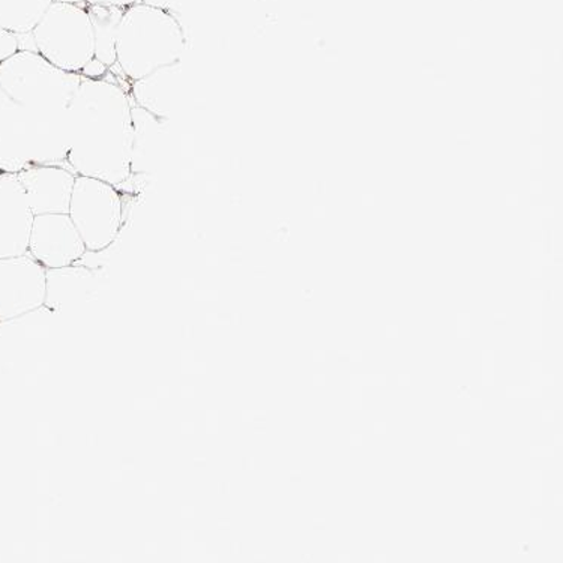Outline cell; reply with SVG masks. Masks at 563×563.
Instances as JSON below:
<instances>
[{
	"label": "cell",
	"instance_id": "6da1fadb",
	"mask_svg": "<svg viewBox=\"0 0 563 563\" xmlns=\"http://www.w3.org/2000/svg\"><path fill=\"white\" fill-rule=\"evenodd\" d=\"M129 97L101 78H81L69 104L68 164L77 176L114 187L131 175L133 114Z\"/></svg>",
	"mask_w": 563,
	"mask_h": 563
},
{
	"label": "cell",
	"instance_id": "7a4b0ae2",
	"mask_svg": "<svg viewBox=\"0 0 563 563\" xmlns=\"http://www.w3.org/2000/svg\"><path fill=\"white\" fill-rule=\"evenodd\" d=\"M185 35L175 15L139 2L123 12L117 34V62L133 81L180 62Z\"/></svg>",
	"mask_w": 563,
	"mask_h": 563
},
{
	"label": "cell",
	"instance_id": "3957f363",
	"mask_svg": "<svg viewBox=\"0 0 563 563\" xmlns=\"http://www.w3.org/2000/svg\"><path fill=\"white\" fill-rule=\"evenodd\" d=\"M81 78L36 52L19 51L0 64V86L15 104L32 112L68 109Z\"/></svg>",
	"mask_w": 563,
	"mask_h": 563
},
{
	"label": "cell",
	"instance_id": "277c9868",
	"mask_svg": "<svg viewBox=\"0 0 563 563\" xmlns=\"http://www.w3.org/2000/svg\"><path fill=\"white\" fill-rule=\"evenodd\" d=\"M32 35L36 52L64 71L81 74L96 57V38L86 3L53 2Z\"/></svg>",
	"mask_w": 563,
	"mask_h": 563
},
{
	"label": "cell",
	"instance_id": "5b68a950",
	"mask_svg": "<svg viewBox=\"0 0 563 563\" xmlns=\"http://www.w3.org/2000/svg\"><path fill=\"white\" fill-rule=\"evenodd\" d=\"M68 216L90 253L104 252L117 241L122 225V200L104 180L77 176Z\"/></svg>",
	"mask_w": 563,
	"mask_h": 563
},
{
	"label": "cell",
	"instance_id": "8992f818",
	"mask_svg": "<svg viewBox=\"0 0 563 563\" xmlns=\"http://www.w3.org/2000/svg\"><path fill=\"white\" fill-rule=\"evenodd\" d=\"M47 269L29 254L0 258V322L44 307Z\"/></svg>",
	"mask_w": 563,
	"mask_h": 563
},
{
	"label": "cell",
	"instance_id": "52a82bcc",
	"mask_svg": "<svg viewBox=\"0 0 563 563\" xmlns=\"http://www.w3.org/2000/svg\"><path fill=\"white\" fill-rule=\"evenodd\" d=\"M88 253L68 213L35 216L29 236L27 254L45 269L76 265Z\"/></svg>",
	"mask_w": 563,
	"mask_h": 563
},
{
	"label": "cell",
	"instance_id": "ba28073f",
	"mask_svg": "<svg viewBox=\"0 0 563 563\" xmlns=\"http://www.w3.org/2000/svg\"><path fill=\"white\" fill-rule=\"evenodd\" d=\"M34 217L18 175H0V258L27 254Z\"/></svg>",
	"mask_w": 563,
	"mask_h": 563
},
{
	"label": "cell",
	"instance_id": "9c48e42d",
	"mask_svg": "<svg viewBox=\"0 0 563 563\" xmlns=\"http://www.w3.org/2000/svg\"><path fill=\"white\" fill-rule=\"evenodd\" d=\"M34 216L68 213L77 175L60 166H31L18 174Z\"/></svg>",
	"mask_w": 563,
	"mask_h": 563
},
{
	"label": "cell",
	"instance_id": "30bf717a",
	"mask_svg": "<svg viewBox=\"0 0 563 563\" xmlns=\"http://www.w3.org/2000/svg\"><path fill=\"white\" fill-rule=\"evenodd\" d=\"M133 97L140 109L168 121L184 100V69L180 62L167 65L133 81Z\"/></svg>",
	"mask_w": 563,
	"mask_h": 563
},
{
	"label": "cell",
	"instance_id": "8fae6325",
	"mask_svg": "<svg viewBox=\"0 0 563 563\" xmlns=\"http://www.w3.org/2000/svg\"><path fill=\"white\" fill-rule=\"evenodd\" d=\"M133 114V146H131V174H151L158 166L164 146V119L131 107Z\"/></svg>",
	"mask_w": 563,
	"mask_h": 563
},
{
	"label": "cell",
	"instance_id": "7c38bea8",
	"mask_svg": "<svg viewBox=\"0 0 563 563\" xmlns=\"http://www.w3.org/2000/svg\"><path fill=\"white\" fill-rule=\"evenodd\" d=\"M96 274L85 266H65L47 269L44 307L52 312L64 310L73 302L80 301L92 289Z\"/></svg>",
	"mask_w": 563,
	"mask_h": 563
},
{
	"label": "cell",
	"instance_id": "4fadbf2b",
	"mask_svg": "<svg viewBox=\"0 0 563 563\" xmlns=\"http://www.w3.org/2000/svg\"><path fill=\"white\" fill-rule=\"evenodd\" d=\"M96 38V59L107 68L117 64V34L121 23L123 8L104 5V3H86Z\"/></svg>",
	"mask_w": 563,
	"mask_h": 563
},
{
	"label": "cell",
	"instance_id": "5bb4252c",
	"mask_svg": "<svg viewBox=\"0 0 563 563\" xmlns=\"http://www.w3.org/2000/svg\"><path fill=\"white\" fill-rule=\"evenodd\" d=\"M53 0H0V29L11 34H29L43 19Z\"/></svg>",
	"mask_w": 563,
	"mask_h": 563
},
{
	"label": "cell",
	"instance_id": "9a60e30c",
	"mask_svg": "<svg viewBox=\"0 0 563 563\" xmlns=\"http://www.w3.org/2000/svg\"><path fill=\"white\" fill-rule=\"evenodd\" d=\"M18 52L19 43L15 35L5 31V29H0V64Z\"/></svg>",
	"mask_w": 563,
	"mask_h": 563
},
{
	"label": "cell",
	"instance_id": "2e32d148",
	"mask_svg": "<svg viewBox=\"0 0 563 563\" xmlns=\"http://www.w3.org/2000/svg\"><path fill=\"white\" fill-rule=\"evenodd\" d=\"M15 110H18V104L7 96L5 90L0 86V131L5 129L8 121H10Z\"/></svg>",
	"mask_w": 563,
	"mask_h": 563
},
{
	"label": "cell",
	"instance_id": "e0dca14e",
	"mask_svg": "<svg viewBox=\"0 0 563 563\" xmlns=\"http://www.w3.org/2000/svg\"><path fill=\"white\" fill-rule=\"evenodd\" d=\"M139 2L140 0H88L86 3H104V5L119 7L123 8V10H126V8H130L131 5H134V3Z\"/></svg>",
	"mask_w": 563,
	"mask_h": 563
},
{
	"label": "cell",
	"instance_id": "ac0fdd59",
	"mask_svg": "<svg viewBox=\"0 0 563 563\" xmlns=\"http://www.w3.org/2000/svg\"><path fill=\"white\" fill-rule=\"evenodd\" d=\"M460 322H462V327H460V334H462L463 336H466L468 334V330H467L468 319L466 318V316H462V319H460Z\"/></svg>",
	"mask_w": 563,
	"mask_h": 563
},
{
	"label": "cell",
	"instance_id": "d6986e66",
	"mask_svg": "<svg viewBox=\"0 0 563 563\" xmlns=\"http://www.w3.org/2000/svg\"><path fill=\"white\" fill-rule=\"evenodd\" d=\"M53 2L76 3V5H85L88 0H53Z\"/></svg>",
	"mask_w": 563,
	"mask_h": 563
},
{
	"label": "cell",
	"instance_id": "ffe728a7",
	"mask_svg": "<svg viewBox=\"0 0 563 563\" xmlns=\"http://www.w3.org/2000/svg\"><path fill=\"white\" fill-rule=\"evenodd\" d=\"M314 528L318 529V530H327L328 529V523L324 520H316L314 521Z\"/></svg>",
	"mask_w": 563,
	"mask_h": 563
},
{
	"label": "cell",
	"instance_id": "44dd1931",
	"mask_svg": "<svg viewBox=\"0 0 563 563\" xmlns=\"http://www.w3.org/2000/svg\"><path fill=\"white\" fill-rule=\"evenodd\" d=\"M493 322H495V324H507L508 323V319L505 318V316H497V318H495V320H493Z\"/></svg>",
	"mask_w": 563,
	"mask_h": 563
},
{
	"label": "cell",
	"instance_id": "7402d4cb",
	"mask_svg": "<svg viewBox=\"0 0 563 563\" xmlns=\"http://www.w3.org/2000/svg\"><path fill=\"white\" fill-rule=\"evenodd\" d=\"M336 356H339V360L343 361V363H346V361H351V355H349V353L339 352L336 353Z\"/></svg>",
	"mask_w": 563,
	"mask_h": 563
},
{
	"label": "cell",
	"instance_id": "603a6c76",
	"mask_svg": "<svg viewBox=\"0 0 563 563\" xmlns=\"http://www.w3.org/2000/svg\"><path fill=\"white\" fill-rule=\"evenodd\" d=\"M361 360H363V355H361V353H353V355H351V361H353V363H360Z\"/></svg>",
	"mask_w": 563,
	"mask_h": 563
},
{
	"label": "cell",
	"instance_id": "cb8c5ba5",
	"mask_svg": "<svg viewBox=\"0 0 563 563\" xmlns=\"http://www.w3.org/2000/svg\"><path fill=\"white\" fill-rule=\"evenodd\" d=\"M314 357L316 360L320 361V363H322V361L327 360V353L318 352L316 353Z\"/></svg>",
	"mask_w": 563,
	"mask_h": 563
},
{
	"label": "cell",
	"instance_id": "d4e9b609",
	"mask_svg": "<svg viewBox=\"0 0 563 563\" xmlns=\"http://www.w3.org/2000/svg\"><path fill=\"white\" fill-rule=\"evenodd\" d=\"M351 441H352L353 445H361V443H363V439L357 438V435H353Z\"/></svg>",
	"mask_w": 563,
	"mask_h": 563
},
{
	"label": "cell",
	"instance_id": "484cf974",
	"mask_svg": "<svg viewBox=\"0 0 563 563\" xmlns=\"http://www.w3.org/2000/svg\"><path fill=\"white\" fill-rule=\"evenodd\" d=\"M459 441L462 443V445H468V443H471V439H468L467 435H462Z\"/></svg>",
	"mask_w": 563,
	"mask_h": 563
},
{
	"label": "cell",
	"instance_id": "4316f807",
	"mask_svg": "<svg viewBox=\"0 0 563 563\" xmlns=\"http://www.w3.org/2000/svg\"><path fill=\"white\" fill-rule=\"evenodd\" d=\"M316 384H318V385L327 384V377H323V376L316 377Z\"/></svg>",
	"mask_w": 563,
	"mask_h": 563
},
{
	"label": "cell",
	"instance_id": "83f0119b",
	"mask_svg": "<svg viewBox=\"0 0 563 563\" xmlns=\"http://www.w3.org/2000/svg\"><path fill=\"white\" fill-rule=\"evenodd\" d=\"M386 334H388L389 336H397L398 331L396 330V328H388V331H386Z\"/></svg>",
	"mask_w": 563,
	"mask_h": 563
},
{
	"label": "cell",
	"instance_id": "f1b7e54d",
	"mask_svg": "<svg viewBox=\"0 0 563 563\" xmlns=\"http://www.w3.org/2000/svg\"><path fill=\"white\" fill-rule=\"evenodd\" d=\"M374 429H376L377 433H385L386 427L384 424H377Z\"/></svg>",
	"mask_w": 563,
	"mask_h": 563
},
{
	"label": "cell",
	"instance_id": "f546056e",
	"mask_svg": "<svg viewBox=\"0 0 563 563\" xmlns=\"http://www.w3.org/2000/svg\"><path fill=\"white\" fill-rule=\"evenodd\" d=\"M472 408L481 409V408H483V402L474 400V401H472Z\"/></svg>",
	"mask_w": 563,
	"mask_h": 563
},
{
	"label": "cell",
	"instance_id": "4dcf8cb0",
	"mask_svg": "<svg viewBox=\"0 0 563 563\" xmlns=\"http://www.w3.org/2000/svg\"><path fill=\"white\" fill-rule=\"evenodd\" d=\"M398 380H400L401 385H409L410 384L409 377H406V376H401L400 379H398Z\"/></svg>",
	"mask_w": 563,
	"mask_h": 563
},
{
	"label": "cell",
	"instance_id": "1f68e13d",
	"mask_svg": "<svg viewBox=\"0 0 563 563\" xmlns=\"http://www.w3.org/2000/svg\"><path fill=\"white\" fill-rule=\"evenodd\" d=\"M532 528H533V529L541 528V523H540V521H533V523H532Z\"/></svg>",
	"mask_w": 563,
	"mask_h": 563
},
{
	"label": "cell",
	"instance_id": "d6a6232c",
	"mask_svg": "<svg viewBox=\"0 0 563 563\" xmlns=\"http://www.w3.org/2000/svg\"><path fill=\"white\" fill-rule=\"evenodd\" d=\"M0 175H2V172H0Z\"/></svg>",
	"mask_w": 563,
	"mask_h": 563
}]
</instances>
